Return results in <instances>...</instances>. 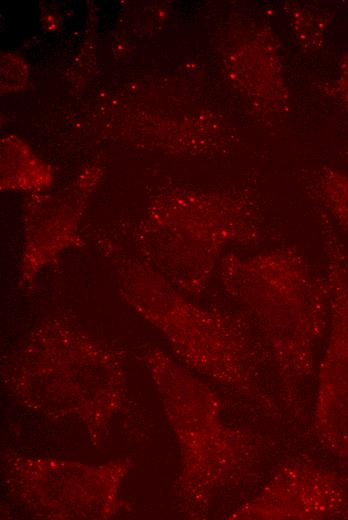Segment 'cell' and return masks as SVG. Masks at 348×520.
Listing matches in <instances>:
<instances>
[{
	"label": "cell",
	"mask_w": 348,
	"mask_h": 520,
	"mask_svg": "<svg viewBox=\"0 0 348 520\" xmlns=\"http://www.w3.org/2000/svg\"><path fill=\"white\" fill-rule=\"evenodd\" d=\"M219 267L225 290L257 320L282 371L309 373L329 322L326 275L295 246L247 257L227 254Z\"/></svg>",
	"instance_id": "obj_1"
},
{
	"label": "cell",
	"mask_w": 348,
	"mask_h": 520,
	"mask_svg": "<svg viewBox=\"0 0 348 520\" xmlns=\"http://www.w3.org/2000/svg\"><path fill=\"white\" fill-rule=\"evenodd\" d=\"M322 190L332 212L348 236V177L335 171H326Z\"/></svg>",
	"instance_id": "obj_5"
},
{
	"label": "cell",
	"mask_w": 348,
	"mask_h": 520,
	"mask_svg": "<svg viewBox=\"0 0 348 520\" xmlns=\"http://www.w3.org/2000/svg\"><path fill=\"white\" fill-rule=\"evenodd\" d=\"M155 318L178 352L191 363L234 380H246L254 350L238 320L209 313L188 302L150 264H138Z\"/></svg>",
	"instance_id": "obj_3"
},
{
	"label": "cell",
	"mask_w": 348,
	"mask_h": 520,
	"mask_svg": "<svg viewBox=\"0 0 348 520\" xmlns=\"http://www.w3.org/2000/svg\"><path fill=\"white\" fill-rule=\"evenodd\" d=\"M144 244L150 265L177 289L199 293L230 244L258 240L248 202L236 197L177 198Z\"/></svg>",
	"instance_id": "obj_2"
},
{
	"label": "cell",
	"mask_w": 348,
	"mask_h": 520,
	"mask_svg": "<svg viewBox=\"0 0 348 520\" xmlns=\"http://www.w3.org/2000/svg\"><path fill=\"white\" fill-rule=\"evenodd\" d=\"M329 287V336L320 364L317 429L335 454L348 455V257L331 229L323 233Z\"/></svg>",
	"instance_id": "obj_4"
}]
</instances>
